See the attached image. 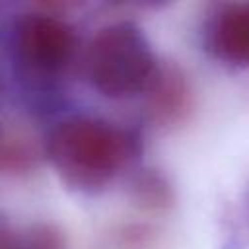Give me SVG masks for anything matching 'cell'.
I'll use <instances>...</instances> for the list:
<instances>
[{
	"mask_svg": "<svg viewBox=\"0 0 249 249\" xmlns=\"http://www.w3.org/2000/svg\"><path fill=\"white\" fill-rule=\"evenodd\" d=\"M138 152L134 132L89 115L62 119L45 140V156L58 177L80 191L105 187L134 161Z\"/></svg>",
	"mask_w": 249,
	"mask_h": 249,
	"instance_id": "cell-1",
	"label": "cell"
},
{
	"mask_svg": "<svg viewBox=\"0 0 249 249\" xmlns=\"http://www.w3.org/2000/svg\"><path fill=\"white\" fill-rule=\"evenodd\" d=\"M160 62L144 31L132 21H113L95 31L84 51L88 84L109 99L146 93Z\"/></svg>",
	"mask_w": 249,
	"mask_h": 249,
	"instance_id": "cell-2",
	"label": "cell"
},
{
	"mask_svg": "<svg viewBox=\"0 0 249 249\" xmlns=\"http://www.w3.org/2000/svg\"><path fill=\"white\" fill-rule=\"evenodd\" d=\"M76 33L45 10L18 14L8 31V51L16 70L37 84L60 78L76 56Z\"/></svg>",
	"mask_w": 249,
	"mask_h": 249,
	"instance_id": "cell-3",
	"label": "cell"
},
{
	"mask_svg": "<svg viewBox=\"0 0 249 249\" xmlns=\"http://www.w3.org/2000/svg\"><path fill=\"white\" fill-rule=\"evenodd\" d=\"M204 45L228 64L249 66V2L216 6L204 23Z\"/></svg>",
	"mask_w": 249,
	"mask_h": 249,
	"instance_id": "cell-4",
	"label": "cell"
},
{
	"mask_svg": "<svg viewBox=\"0 0 249 249\" xmlns=\"http://www.w3.org/2000/svg\"><path fill=\"white\" fill-rule=\"evenodd\" d=\"M146 107L158 124H177L187 117L193 107V91L177 64H160L156 78L146 89Z\"/></svg>",
	"mask_w": 249,
	"mask_h": 249,
	"instance_id": "cell-5",
	"label": "cell"
},
{
	"mask_svg": "<svg viewBox=\"0 0 249 249\" xmlns=\"http://www.w3.org/2000/svg\"><path fill=\"white\" fill-rule=\"evenodd\" d=\"M0 249H66L64 233L47 222L2 228Z\"/></svg>",
	"mask_w": 249,
	"mask_h": 249,
	"instance_id": "cell-6",
	"label": "cell"
},
{
	"mask_svg": "<svg viewBox=\"0 0 249 249\" xmlns=\"http://www.w3.org/2000/svg\"><path fill=\"white\" fill-rule=\"evenodd\" d=\"M29 138L14 132L4 134L2 142V169L8 175H21L33 169L37 154L33 146L27 142Z\"/></svg>",
	"mask_w": 249,
	"mask_h": 249,
	"instance_id": "cell-7",
	"label": "cell"
},
{
	"mask_svg": "<svg viewBox=\"0 0 249 249\" xmlns=\"http://www.w3.org/2000/svg\"><path fill=\"white\" fill-rule=\"evenodd\" d=\"M134 196L144 206L161 208V206L169 204L171 191H169V185H167V181L163 177L148 173V175L138 177V181L134 183Z\"/></svg>",
	"mask_w": 249,
	"mask_h": 249,
	"instance_id": "cell-8",
	"label": "cell"
}]
</instances>
